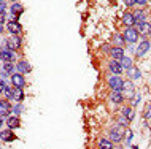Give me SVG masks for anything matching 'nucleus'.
<instances>
[{
  "mask_svg": "<svg viewBox=\"0 0 151 149\" xmlns=\"http://www.w3.org/2000/svg\"><path fill=\"white\" fill-rule=\"evenodd\" d=\"M3 95H5V98H6V100H13V89H11L10 86H5Z\"/></svg>",
  "mask_w": 151,
  "mask_h": 149,
  "instance_id": "obj_29",
  "label": "nucleus"
},
{
  "mask_svg": "<svg viewBox=\"0 0 151 149\" xmlns=\"http://www.w3.org/2000/svg\"><path fill=\"white\" fill-rule=\"evenodd\" d=\"M5 124L8 125V128L10 130H14V128H19L21 127V120H19V118L18 116H8V118L5 119Z\"/></svg>",
  "mask_w": 151,
  "mask_h": 149,
  "instance_id": "obj_14",
  "label": "nucleus"
},
{
  "mask_svg": "<svg viewBox=\"0 0 151 149\" xmlns=\"http://www.w3.org/2000/svg\"><path fill=\"white\" fill-rule=\"evenodd\" d=\"M24 110H26V108L22 106V103H16V105H13V108H11V113H14V116H19L24 113Z\"/></svg>",
  "mask_w": 151,
  "mask_h": 149,
  "instance_id": "obj_27",
  "label": "nucleus"
},
{
  "mask_svg": "<svg viewBox=\"0 0 151 149\" xmlns=\"http://www.w3.org/2000/svg\"><path fill=\"white\" fill-rule=\"evenodd\" d=\"M126 75L129 76L130 81H134V79H140V78H142V71H140V68L135 67V65H132V67L129 68V70H126Z\"/></svg>",
  "mask_w": 151,
  "mask_h": 149,
  "instance_id": "obj_17",
  "label": "nucleus"
},
{
  "mask_svg": "<svg viewBox=\"0 0 151 149\" xmlns=\"http://www.w3.org/2000/svg\"><path fill=\"white\" fill-rule=\"evenodd\" d=\"M10 79H11V84H13V87H22L26 86V78H24V75H21V73H13L10 76Z\"/></svg>",
  "mask_w": 151,
  "mask_h": 149,
  "instance_id": "obj_12",
  "label": "nucleus"
},
{
  "mask_svg": "<svg viewBox=\"0 0 151 149\" xmlns=\"http://www.w3.org/2000/svg\"><path fill=\"white\" fill-rule=\"evenodd\" d=\"M6 10V0H0V13H5Z\"/></svg>",
  "mask_w": 151,
  "mask_h": 149,
  "instance_id": "obj_35",
  "label": "nucleus"
},
{
  "mask_svg": "<svg viewBox=\"0 0 151 149\" xmlns=\"http://www.w3.org/2000/svg\"><path fill=\"white\" fill-rule=\"evenodd\" d=\"M3 125V118H0V127Z\"/></svg>",
  "mask_w": 151,
  "mask_h": 149,
  "instance_id": "obj_42",
  "label": "nucleus"
},
{
  "mask_svg": "<svg viewBox=\"0 0 151 149\" xmlns=\"http://www.w3.org/2000/svg\"><path fill=\"white\" fill-rule=\"evenodd\" d=\"M110 102L111 103H115V105H121L122 102H124V95H122V92H115V91H111L110 92Z\"/></svg>",
  "mask_w": 151,
  "mask_h": 149,
  "instance_id": "obj_20",
  "label": "nucleus"
},
{
  "mask_svg": "<svg viewBox=\"0 0 151 149\" xmlns=\"http://www.w3.org/2000/svg\"><path fill=\"white\" fill-rule=\"evenodd\" d=\"M119 62H121V67L124 68V70H129V68L134 65V63H132V59L127 57V56H124V57H122V59L119 60Z\"/></svg>",
  "mask_w": 151,
  "mask_h": 149,
  "instance_id": "obj_25",
  "label": "nucleus"
},
{
  "mask_svg": "<svg viewBox=\"0 0 151 149\" xmlns=\"http://www.w3.org/2000/svg\"><path fill=\"white\" fill-rule=\"evenodd\" d=\"M14 51L11 49H0V60L2 62H13L14 60Z\"/></svg>",
  "mask_w": 151,
  "mask_h": 149,
  "instance_id": "obj_16",
  "label": "nucleus"
},
{
  "mask_svg": "<svg viewBox=\"0 0 151 149\" xmlns=\"http://www.w3.org/2000/svg\"><path fill=\"white\" fill-rule=\"evenodd\" d=\"M122 24H124V27H134V26H135L134 13H130V11H124V14H122Z\"/></svg>",
  "mask_w": 151,
  "mask_h": 149,
  "instance_id": "obj_19",
  "label": "nucleus"
},
{
  "mask_svg": "<svg viewBox=\"0 0 151 149\" xmlns=\"http://www.w3.org/2000/svg\"><path fill=\"white\" fill-rule=\"evenodd\" d=\"M10 13H11V18H10V19L18 21L19 16L24 13V6H22L19 2H13V3H11V6H10Z\"/></svg>",
  "mask_w": 151,
  "mask_h": 149,
  "instance_id": "obj_10",
  "label": "nucleus"
},
{
  "mask_svg": "<svg viewBox=\"0 0 151 149\" xmlns=\"http://www.w3.org/2000/svg\"><path fill=\"white\" fill-rule=\"evenodd\" d=\"M143 119H151V103L146 105V108L143 111Z\"/></svg>",
  "mask_w": 151,
  "mask_h": 149,
  "instance_id": "obj_31",
  "label": "nucleus"
},
{
  "mask_svg": "<svg viewBox=\"0 0 151 149\" xmlns=\"http://www.w3.org/2000/svg\"><path fill=\"white\" fill-rule=\"evenodd\" d=\"M124 3H126V6H129V8H132V6L137 5L135 0H124Z\"/></svg>",
  "mask_w": 151,
  "mask_h": 149,
  "instance_id": "obj_36",
  "label": "nucleus"
},
{
  "mask_svg": "<svg viewBox=\"0 0 151 149\" xmlns=\"http://www.w3.org/2000/svg\"><path fill=\"white\" fill-rule=\"evenodd\" d=\"M110 56H111V59H115V60H121L126 56L124 48L122 46H113L111 51H110Z\"/></svg>",
  "mask_w": 151,
  "mask_h": 149,
  "instance_id": "obj_15",
  "label": "nucleus"
},
{
  "mask_svg": "<svg viewBox=\"0 0 151 149\" xmlns=\"http://www.w3.org/2000/svg\"><path fill=\"white\" fill-rule=\"evenodd\" d=\"M0 22H5V13H0Z\"/></svg>",
  "mask_w": 151,
  "mask_h": 149,
  "instance_id": "obj_41",
  "label": "nucleus"
},
{
  "mask_svg": "<svg viewBox=\"0 0 151 149\" xmlns=\"http://www.w3.org/2000/svg\"><path fill=\"white\" fill-rule=\"evenodd\" d=\"M11 108L13 106H11V103L6 98H0V118L6 119L11 114Z\"/></svg>",
  "mask_w": 151,
  "mask_h": 149,
  "instance_id": "obj_9",
  "label": "nucleus"
},
{
  "mask_svg": "<svg viewBox=\"0 0 151 149\" xmlns=\"http://www.w3.org/2000/svg\"><path fill=\"white\" fill-rule=\"evenodd\" d=\"M150 49H151V41L148 38H143L142 41H138V46L135 48V56L137 57H143Z\"/></svg>",
  "mask_w": 151,
  "mask_h": 149,
  "instance_id": "obj_6",
  "label": "nucleus"
},
{
  "mask_svg": "<svg viewBox=\"0 0 151 149\" xmlns=\"http://www.w3.org/2000/svg\"><path fill=\"white\" fill-rule=\"evenodd\" d=\"M121 116H124L126 119L129 120V122H132L134 119H135V111H134L132 106H124L121 110Z\"/></svg>",
  "mask_w": 151,
  "mask_h": 149,
  "instance_id": "obj_21",
  "label": "nucleus"
},
{
  "mask_svg": "<svg viewBox=\"0 0 151 149\" xmlns=\"http://www.w3.org/2000/svg\"><path fill=\"white\" fill-rule=\"evenodd\" d=\"M118 124H119V125H124V127H129V120L124 118V116H119V118H118Z\"/></svg>",
  "mask_w": 151,
  "mask_h": 149,
  "instance_id": "obj_33",
  "label": "nucleus"
},
{
  "mask_svg": "<svg viewBox=\"0 0 151 149\" xmlns=\"http://www.w3.org/2000/svg\"><path fill=\"white\" fill-rule=\"evenodd\" d=\"M137 29V32H138V35L140 37H148V35H151V24L148 22V21H145V22H138V24H135L134 26Z\"/></svg>",
  "mask_w": 151,
  "mask_h": 149,
  "instance_id": "obj_8",
  "label": "nucleus"
},
{
  "mask_svg": "<svg viewBox=\"0 0 151 149\" xmlns=\"http://www.w3.org/2000/svg\"><path fill=\"white\" fill-rule=\"evenodd\" d=\"M140 102H142V95L140 94H135V95H134V98H132V108H135Z\"/></svg>",
  "mask_w": 151,
  "mask_h": 149,
  "instance_id": "obj_32",
  "label": "nucleus"
},
{
  "mask_svg": "<svg viewBox=\"0 0 151 149\" xmlns=\"http://www.w3.org/2000/svg\"><path fill=\"white\" fill-rule=\"evenodd\" d=\"M2 68H3L5 71H8L10 75L16 73V65H14L13 62H3V67H2Z\"/></svg>",
  "mask_w": 151,
  "mask_h": 149,
  "instance_id": "obj_26",
  "label": "nucleus"
},
{
  "mask_svg": "<svg viewBox=\"0 0 151 149\" xmlns=\"http://www.w3.org/2000/svg\"><path fill=\"white\" fill-rule=\"evenodd\" d=\"M6 30L10 32V35H21L22 26L19 24V21H14V19H8V22H6Z\"/></svg>",
  "mask_w": 151,
  "mask_h": 149,
  "instance_id": "obj_7",
  "label": "nucleus"
},
{
  "mask_svg": "<svg viewBox=\"0 0 151 149\" xmlns=\"http://www.w3.org/2000/svg\"><path fill=\"white\" fill-rule=\"evenodd\" d=\"M5 30V22H0V34Z\"/></svg>",
  "mask_w": 151,
  "mask_h": 149,
  "instance_id": "obj_40",
  "label": "nucleus"
},
{
  "mask_svg": "<svg viewBox=\"0 0 151 149\" xmlns=\"http://www.w3.org/2000/svg\"><path fill=\"white\" fill-rule=\"evenodd\" d=\"M138 32L135 27H126L124 32H122V38H124V41L127 43V45H135L138 43Z\"/></svg>",
  "mask_w": 151,
  "mask_h": 149,
  "instance_id": "obj_3",
  "label": "nucleus"
},
{
  "mask_svg": "<svg viewBox=\"0 0 151 149\" xmlns=\"http://www.w3.org/2000/svg\"><path fill=\"white\" fill-rule=\"evenodd\" d=\"M22 46V38L19 37V35H10L8 40L5 43H3V48L2 49H11V51H19Z\"/></svg>",
  "mask_w": 151,
  "mask_h": 149,
  "instance_id": "obj_2",
  "label": "nucleus"
},
{
  "mask_svg": "<svg viewBox=\"0 0 151 149\" xmlns=\"http://www.w3.org/2000/svg\"><path fill=\"white\" fill-rule=\"evenodd\" d=\"M132 138H134V132L127 128V138H126V146H130L132 144Z\"/></svg>",
  "mask_w": 151,
  "mask_h": 149,
  "instance_id": "obj_30",
  "label": "nucleus"
},
{
  "mask_svg": "<svg viewBox=\"0 0 151 149\" xmlns=\"http://www.w3.org/2000/svg\"><path fill=\"white\" fill-rule=\"evenodd\" d=\"M115 149H124V148H121V146H119V148H115Z\"/></svg>",
  "mask_w": 151,
  "mask_h": 149,
  "instance_id": "obj_43",
  "label": "nucleus"
},
{
  "mask_svg": "<svg viewBox=\"0 0 151 149\" xmlns=\"http://www.w3.org/2000/svg\"><path fill=\"white\" fill-rule=\"evenodd\" d=\"M0 138H2L3 141H6V143H11V141H16V140H18V136L13 133V130L6 128V130H2V132H0Z\"/></svg>",
  "mask_w": 151,
  "mask_h": 149,
  "instance_id": "obj_18",
  "label": "nucleus"
},
{
  "mask_svg": "<svg viewBox=\"0 0 151 149\" xmlns=\"http://www.w3.org/2000/svg\"><path fill=\"white\" fill-rule=\"evenodd\" d=\"M13 100L16 103H22V100H24V89H21V87H13Z\"/></svg>",
  "mask_w": 151,
  "mask_h": 149,
  "instance_id": "obj_23",
  "label": "nucleus"
},
{
  "mask_svg": "<svg viewBox=\"0 0 151 149\" xmlns=\"http://www.w3.org/2000/svg\"><path fill=\"white\" fill-rule=\"evenodd\" d=\"M122 95H124L126 100H132L134 95H135V86H134V81H130V79H126L124 83H122Z\"/></svg>",
  "mask_w": 151,
  "mask_h": 149,
  "instance_id": "obj_4",
  "label": "nucleus"
},
{
  "mask_svg": "<svg viewBox=\"0 0 151 149\" xmlns=\"http://www.w3.org/2000/svg\"><path fill=\"white\" fill-rule=\"evenodd\" d=\"M11 2H18V0H11Z\"/></svg>",
  "mask_w": 151,
  "mask_h": 149,
  "instance_id": "obj_44",
  "label": "nucleus"
},
{
  "mask_svg": "<svg viewBox=\"0 0 151 149\" xmlns=\"http://www.w3.org/2000/svg\"><path fill=\"white\" fill-rule=\"evenodd\" d=\"M113 43H116V45H113V46H122L126 41H124V38H122V35L115 34L113 35Z\"/></svg>",
  "mask_w": 151,
  "mask_h": 149,
  "instance_id": "obj_28",
  "label": "nucleus"
},
{
  "mask_svg": "<svg viewBox=\"0 0 151 149\" xmlns=\"http://www.w3.org/2000/svg\"><path fill=\"white\" fill-rule=\"evenodd\" d=\"M8 76H11L10 73H8V71H5V70H3V68H2V70H0V78H8Z\"/></svg>",
  "mask_w": 151,
  "mask_h": 149,
  "instance_id": "obj_37",
  "label": "nucleus"
},
{
  "mask_svg": "<svg viewBox=\"0 0 151 149\" xmlns=\"http://www.w3.org/2000/svg\"><path fill=\"white\" fill-rule=\"evenodd\" d=\"M135 3H137V5H140V6H145L146 3H148V0H135Z\"/></svg>",
  "mask_w": 151,
  "mask_h": 149,
  "instance_id": "obj_39",
  "label": "nucleus"
},
{
  "mask_svg": "<svg viewBox=\"0 0 151 149\" xmlns=\"http://www.w3.org/2000/svg\"><path fill=\"white\" fill-rule=\"evenodd\" d=\"M5 86H6V83L0 79V94H3V91H5Z\"/></svg>",
  "mask_w": 151,
  "mask_h": 149,
  "instance_id": "obj_38",
  "label": "nucleus"
},
{
  "mask_svg": "<svg viewBox=\"0 0 151 149\" xmlns=\"http://www.w3.org/2000/svg\"><path fill=\"white\" fill-rule=\"evenodd\" d=\"M99 148L100 149H115V143L110 138H99Z\"/></svg>",
  "mask_w": 151,
  "mask_h": 149,
  "instance_id": "obj_24",
  "label": "nucleus"
},
{
  "mask_svg": "<svg viewBox=\"0 0 151 149\" xmlns=\"http://www.w3.org/2000/svg\"><path fill=\"white\" fill-rule=\"evenodd\" d=\"M122 83H124V79H122L121 76H118V75H110V78H108V87H110L111 91L121 92V91H122Z\"/></svg>",
  "mask_w": 151,
  "mask_h": 149,
  "instance_id": "obj_5",
  "label": "nucleus"
},
{
  "mask_svg": "<svg viewBox=\"0 0 151 149\" xmlns=\"http://www.w3.org/2000/svg\"><path fill=\"white\" fill-rule=\"evenodd\" d=\"M100 48H102V51H104V52H108V54H110V51H111L113 45H108V43H104V45H102Z\"/></svg>",
  "mask_w": 151,
  "mask_h": 149,
  "instance_id": "obj_34",
  "label": "nucleus"
},
{
  "mask_svg": "<svg viewBox=\"0 0 151 149\" xmlns=\"http://www.w3.org/2000/svg\"><path fill=\"white\" fill-rule=\"evenodd\" d=\"M127 128H129V127L119 125V124H118L116 127L110 128V132H108L110 140H111L113 143H121L122 140H124V135H126V132H127Z\"/></svg>",
  "mask_w": 151,
  "mask_h": 149,
  "instance_id": "obj_1",
  "label": "nucleus"
},
{
  "mask_svg": "<svg viewBox=\"0 0 151 149\" xmlns=\"http://www.w3.org/2000/svg\"><path fill=\"white\" fill-rule=\"evenodd\" d=\"M122 70H124V68L121 67V62H119V60L111 59V60L108 62V71H110L111 75H118V76H119V75L122 73Z\"/></svg>",
  "mask_w": 151,
  "mask_h": 149,
  "instance_id": "obj_13",
  "label": "nucleus"
},
{
  "mask_svg": "<svg viewBox=\"0 0 151 149\" xmlns=\"http://www.w3.org/2000/svg\"><path fill=\"white\" fill-rule=\"evenodd\" d=\"M0 149H2V148H0Z\"/></svg>",
  "mask_w": 151,
  "mask_h": 149,
  "instance_id": "obj_45",
  "label": "nucleus"
},
{
  "mask_svg": "<svg viewBox=\"0 0 151 149\" xmlns=\"http://www.w3.org/2000/svg\"><path fill=\"white\" fill-rule=\"evenodd\" d=\"M146 16H148V13H146V10H137L135 13H134V19H135V24L138 22H145L146 21Z\"/></svg>",
  "mask_w": 151,
  "mask_h": 149,
  "instance_id": "obj_22",
  "label": "nucleus"
},
{
  "mask_svg": "<svg viewBox=\"0 0 151 149\" xmlns=\"http://www.w3.org/2000/svg\"><path fill=\"white\" fill-rule=\"evenodd\" d=\"M16 71L21 73V75H27V73H30V71H32V65L27 62V60L21 59V60L16 62Z\"/></svg>",
  "mask_w": 151,
  "mask_h": 149,
  "instance_id": "obj_11",
  "label": "nucleus"
}]
</instances>
